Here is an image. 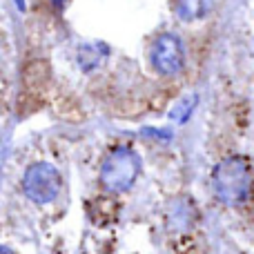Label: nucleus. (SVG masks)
I'll return each instance as SVG.
<instances>
[{"label":"nucleus","instance_id":"obj_8","mask_svg":"<svg viewBox=\"0 0 254 254\" xmlns=\"http://www.w3.org/2000/svg\"><path fill=\"white\" fill-rule=\"evenodd\" d=\"M49 2H52V4H54V7L63 9V7H65V4H67V2H69V0H49Z\"/></svg>","mask_w":254,"mask_h":254},{"label":"nucleus","instance_id":"obj_7","mask_svg":"<svg viewBox=\"0 0 254 254\" xmlns=\"http://www.w3.org/2000/svg\"><path fill=\"white\" fill-rule=\"evenodd\" d=\"M196 103H198V96H196V94H190V96L181 98V101L176 103L174 110L170 112V119L174 121V123H179V125L188 123V121L192 119L194 110H196Z\"/></svg>","mask_w":254,"mask_h":254},{"label":"nucleus","instance_id":"obj_1","mask_svg":"<svg viewBox=\"0 0 254 254\" xmlns=\"http://www.w3.org/2000/svg\"><path fill=\"white\" fill-rule=\"evenodd\" d=\"M254 174L246 156H225L212 170V190L223 205L239 207L252 196Z\"/></svg>","mask_w":254,"mask_h":254},{"label":"nucleus","instance_id":"obj_6","mask_svg":"<svg viewBox=\"0 0 254 254\" xmlns=\"http://www.w3.org/2000/svg\"><path fill=\"white\" fill-rule=\"evenodd\" d=\"M107 52H110V49H107L103 43H87V45H80V47H78V65L83 67L85 71L94 69V67H98L103 61H105Z\"/></svg>","mask_w":254,"mask_h":254},{"label":"nucleus","instance_id":"obj_3","mask_svg":"<svg viewBox=\"0 0 254 254\" xmlns=\"http://www.w3.org/2000/svg\"><path fill=\"white\" fill-rule=\"evenodd\" d=\"M63 188V176L56 165L47 161L31 163L22 174V192L36 205H49L58 198Z\"/></svg>","mask_w":254,"mask_h":254},{"label":"nucleus","instance_id":"obj_5","mask_svg":"<svg viewBox=\"0 0 254 254\" xmlns=\"http://www.w3.org/2000/svg\"><path fill=\"white\" fill-rule=\"evenodd\" d=\"M214 0H174V11L181 20L194 22L210 13Z\"/></svg>","mask_w":254,"mask_h":254},{"label":"nucleus","instance_id":"obj_4","mask_svg":"<svg viewBox=\"0 0 254 254\" xmlns=\"http://www.w3.org/2000/svg\"><path fill=\"white\" fill-rule=\"evenodd\" d=\"M149 65L161 76H176L185 67V45L172 31L158 34L149 45Z\"/></svg>","mask_w":254,"mask_h":254},{"label":"nucleus","instance_id":"obj_9","mask_svg":"<svg viewBox=\"0 0 254 254\" xmlns=\"http://www.w3.org/2000/svg\"><path fill=\"white\" fill-rule=\"evenodd\" d=\"M13 2H16V7L20 9V11H22V9H25V0H13Z\"/></svg>","mask_w":254,"mask_h":254},{"label":"nucleus","instance_id":"obj_10","mask_svg":"<svg viewBox=\"0 0 254 254\" xmlns=\"http://www.w3.org/2000/svg\"><path fill=\"white\" fill-rule=\"evenodd\" d=\"M0 254H16V252H13V250H11V248H7V246H4V248H2V250H0Z\"/></svg>","mask_w":254,"mask_h":254},{"label":"nucleus","instance_id":"obj_2","mask_svg":"<svg viewBox=\"0 0 254 254\" xmlns=\"http://www.w3.org/2000/svg\"><path fill=\"white\" fill-rule=\"evenodd\" d=\"M143 163L140 156L127 145H119L105 156L101 165V185L112 194H121L134 188L138 181Z\"/></svg>","mask_w":254,"mask_h":254}]
</instances>
